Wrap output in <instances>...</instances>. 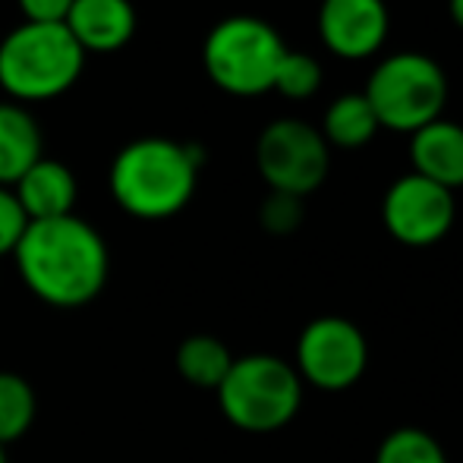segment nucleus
<instances>
[{
  "label": "nucleus",
  "instance_id": "obj_1",
  "mask_svg": "<svg viewBox=\"0 0 463 463\" xmlns=\"http://www.w3.org/2000/svg\"><path fill=\"white\" fill-rule=\"evenodd\" d=\"M13 262L23 284L54 309H82L101 297L110 275L104 237L80 214L29 221Z\"/></svg>",
  "mask_w": 463,
  "mask_h": 463
},
{
  "label": "nucleus",
  "instance_id": "obj_2",
  "mask_svg": "<svg viewBox=\"0 0 463 463\" xmlns=\"http://www.w3.org/2000/svg\"><path fill=\"white\" fill-rule=\"evenodd\" d=\"M202 148L167 136H142L114 155L108 186L114 202L139 221H167L189 205L199 184Z\"/></svg>",
  "mask_w": 463,
  "mask_h": 463
},
{
  "label": "nucleus",
  "instance_id": "obj_3",
  "mask_svg": "<svg viewBox=\"0 0 463 463\" xmlns=\"http://www.w3.org/2000/svg\"><path fill=\"white\" fill-rule=\"evenodd\" d=\"M86 51L67 25L19 23L0 42V89L16 104L61 98L80 82Z\"/></svg>",
  "mask_w": 463,
  "mask_h": 463
},
{
  "label": "nucleus",
  "instance_id": "obj_4",
  "mask_svg": "<svg viewBox=\"0 0 463 463\" xmlns=\"http://www.w3.org/2000/svg\"><path fill=\"white\" fill-rule=\"evenodd\" d=\"M303 391L306 384L290 360L275 354H246L233 356V366L214 394L231 426L250 435H269L293 422L303 407Z\"/></svg>",
  "mask_w": 463,
  "mask_h": 463
},
{
  "label": "nucleus",
  "instance_id": "obj_5",
  "mask_svg": "<svg viewBox=\"0 0 463 463\" xmlns=\"http://www.w3.org/2000/svg\"><path fill=\"white\" fill-rule=\"evenodd\" d=\"M287 44L271 23L259 16H227L205 35L202 67L221 92L256 98L271 92Z\"/></svg>",
  "mask_w": 463,
  "mask_h": 463
},
{
  "label": "nucleus",
  "instance_id": "obj_6",
  "mask_svg": "<svg viewBox=\"0 0 463 463\" xmlns=\"http://www.w3.org/2000/svg\"><path fill=\"white\" fill-rule=\"evenodd\" d=\"M363 95L378 127L413 136L445 114L448 76L429 54L401 51L372 70Z\"/></svg>",
  "mask_w": 463,
  "mask_h": 463
},
{
  "label": "nucleus",
  "instance_id": "obj_7",
  "mask_svg": "<svg viewBox=\"0 0 463 463\" xmlns=\"http://www.w3.org/2000/svg\"><path fill=\"white\" fill-rule=\"evenodd\" d=\"M299 382L325 394L350 391L369 369V341L356 322L344 316H318L299 331L293 350Z\"/></svg>",
  "mask_w": 463,
  "mask_h": 463
},
{
  "label": "nucleus",
  "instance_id": "obj_8",
  "mask_svg": "<svg viewBox=\"0 0 463 463\" xmlns=\"http://www.w3.org/2000/svg\"><path fill=\"white\" fill-rule=\"evenodd\" d=\"M256 167L271 193L306 199L325 184L331 167V148L316 127L293 117H280L259 133Z\"/></svg>",
  "mask_w": 463,
  "mask_h": 463
},
{
  "label": "nucleus",
  "instance_id": "obj_9",
  "mask_svg": "<svg viewBox=\"0 0 463 463\" xmlns=\"http://www.w3.org/2000/svg\"><path fill=\"white\" fill-rule=\"evenodd\" d=\"M458 205L454 193L410 171L394 180L382 199V224L397 243L426 250L451 233Z\"/></svg>",
  "mask_w": 463,
  "mask_h": 463
},
{
  "label": "nucleus",
  "instance_id": "obj_10",
  "mask_svg": "<svg viewBox=\"0 0 463 463\" xmlns=\"http://www.w3.org/2000/svg\"><path fill=\"white\" fill-rule=\"evenodd\" d=\"M391 29L384 0H322L318 35L335 57L366 61L384 44Z\"/></svg>",
  "mask_w": 463,
  "mask_h": 463
},
{
  "label": "nucleus",
  "instance_id": "obj_11",
  "mask_svg": "<svg viewBox=\"0 0 463 463\" xmlns=\"http://www.w3.org/2000/svg\"><path fill=\"white\" fill-rule=\"evenodd\" d=\"M63 25L86 54H114L133 42L136 6L129 0H73Z\"/></svg>",
  "mask_w": 463,
  "mask_h": 463
},
{
  "label": "nucleus",
  "instance_id": "obj_12",
  "mask_svg": "<svg viewBox=\"0 0 463 463\" xmlns=\"http://www.w3.org/2000/svg\"><path fill=\"white\" fill-rule=\"evenodd\" d=\"M10 189L29 221H51L76 214L73 208L76 195H80V184H76L73 171L63 161L42 155Z\"/></svg>",
  "mask_w": 463,
  "mask_h": 463
},
{
  "label": "nucleus",
  "instance_id": "obj_13",
  "mask_svg": "<svg viewBox=\"0 0 463 463\" xmlns=\"http://www.w3.org/2000/svg\"><path fill=\"white\" fill-rule=\"evenodd\" d=\"M410 165L413 174L445 189L463 186V127L454 120H432L410 136Z\"/></svg>",
  "mask_w": 463,
  "mask_h": 463
},
{
  "label": "nucleus",
  "instance_id": "obj_14",
  "mask_svg": "<svg viewBox=\"0 0 463 463\" xmlns=\"http://www.w3.org/2000/svg\"><path fill=\"white\" fill-rule=\"evenodd\" d=\"M42 158V129L25 104L0 101V186H13Z\"/></svg>",
  "mask_w": 463,
  "mask_h": 463
},
{
  "label": "nucleus",
  "instance_id": "obj_15",
  "mask_svg": "<svg viewBox=\"0 0 463 463\" xmlns=\"http://www.w3.org/2000/svg\"><path fill=\"white\" fill-rule=\"evenodd\" d=\"M378 120L372 114L369 101L363 92H347L328 104L322 120V139L328 142V148H347V152H356V148L369 146L378 133Z\"/></svg>",
  "mask_w": 463,
  "mask_h": 463
},
{
  "label": "nucleus",
  "instance_id": "obj_16",
  "mask_svg": "<svg viewBox=\"0 0 463 463\" xmlns=\"http://www.w3.org/2000/svg\"><path fill=\"white\" fill-rule=\"evenodd\" d=\"M177 372L199 391H218L224 375L233 366V354L227 350L224 341L212 335H189L177 347Z\"/></svg>",
  "mask_w": 463,
  "mask_h": 463
},
{
  "label": "nucleus",
  "instance_id": "obj_17",
  "mask_svg": "<svg viewBox=\"0 0 463 463\" xmlns=\"http://www.w3.org/2000/svg\"><path fill=\"white\" fill-rule=\"evenodd\" d=\"M38 401L32 384L16 372H0V445H13L32 429Z\"/></svg>",
  "mask_w": 463,
  "mask_h": 463
},
{
  "label": "nucleus",
  "instance_id": "obj_18",
  "mask_svg": "<svg viewBox=\"0 0 463 463\" xmlns=\"http://www.w3.org/2000/svg\"><path fill=\"white\" fill-rule=\"evenodd\" d=\"M375 463H451L448 451L432 432L420 426L391 429L375 451Z\"/></svg>",
  "mask_w": 463,
  "mask_h": 463
},
{
  "label": "nucleus",
  "instance_id": "obj_19",
  "mask_svg": "<svg viewBox=\"0 0 463 463\" xmlns=\"http://www.w3.org/2000/svg\"><path fill=\"white\" fill-rule=\"evenodd\" d=\"M275 92H280L290 101H309L312 95L322 89V67L312 54L306 51H284L275 73Z\"/></svg>",
  "mask_w": 463,
  "mask_h": 463
},
{
  "label": "nucleus",
  "instance_id": "obj_20",
  "mask_svg": "<svg viewBox=\"0 0 463 463\" xmlns=\"http://www.w3.org/2000/svg\"><path fill=\"white\" fill-rule=\"evenodd\" d=\"M259 221L269 233L275 237H287L303 224V199L287 193H269V199L259 208Z\"/></svg>",
  "mask_w": 463,
  "mask_h": 463
},
{
  "label": "nucleus",
  "instance_id": "obj_21",
  "mask_svg": "<svg viewBox=\"0 0 463 463\" xmlns=\"http://www.w3.org/2000/svg\"><path fill=\"white\" fill-rule=\"evenodd\" d=\"M25 227H29V218H25L23 205L16 202L13 189L0 186V259L16 252Z\"/></svg>",
  "mask_w": 463,
  "mask_h": 463
},
{
  "label": "nucleus",
  "instance_id": "obj_22",
  "mask_svg": "<svg viewBox=\"0 0 463 463\" xmlns=\"http://www.w3.org/2000/svg\"><path fill=\"white\" fill-rule=\"evenodd\" d=\"M23 23H44V25H63V19L73 10V0H16Z\"/></svg>",
  "mask_w": 463,
  "mask_h": 463
},
{
  "label": "nucleus",
  "instance_id": "obj_23",
  "mask_svg": "<svg viewBox=\"0 0 463 463\" xmlns=\"http://www.w3.org/2000/svg\"><path fill=\"white\" fill-rule=\"evenodd\" d=\"M451 19L463 29V0H451Z\"/></svg>",
  "mask_w": 463,
  "mask_h": 463
},
{
  "label": "nucleus",
  "instance_id": "obj_24",
  "mask_svg": "<svg viewBox=\"0 0 463 463\" xmlns=\"http://www.w3.org/2000/svg\"><path fill=\"white\" fill-rule=\"evenodd\" d=\"M0 463H6V448L0 445Z\"/></svg>",
  "mask_w": 463,
  "mask_h": 463
}]
</instances>
